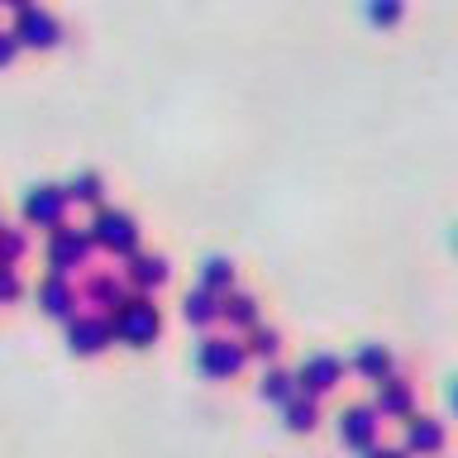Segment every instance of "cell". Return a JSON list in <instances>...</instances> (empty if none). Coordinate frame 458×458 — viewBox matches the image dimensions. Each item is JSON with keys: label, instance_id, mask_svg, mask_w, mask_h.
Segmentation results:
<instances>
[{"label": "cell", "instance_id": "obj_23", "mask_svg": "<svg viewBox=\"0 0 458 458\" xmlns=\"http://www.w3.org/2000/svg\"><path fill=\"white\" fill-rule=\"evenodd\" d=\"M286 425H292V429H310L315 425V406H310V401H306V406L296 401V406L286 411Z\"/></svg>", "mask_w": 458, "mask_h": 458}, {"label": "cell", "instance_id": "obj_18", "mask_svg": "<svg viewBox=\"0 0 458 458\" xmlns=\"http://www.w3.org/2000/svg\"><path fill=\"white\" fill-rule=\"evenodd\" d=\"M372 429H377V420H372L368 411H349V425H339V435L349 439V444H368Z\"/></svg>", "mask_w": 458, "mask_h": 458}, {"label": "cell", "instance_id": "obj_16", "mask_svg": "<svg viewBox=\"0 0 458 458\" xmlns=\"http://www.w3.org/2000/svg\"><path fill=\"white\" fill-rule=\"evenodd\" d=\"M29 253V225H0V267H14Z\"/></svg>", "mask_w": 458, "mask_h": 458}, {"label": "cell", "instance_id": "obj_2", "mask_svg": "<svg viewBox=\"0 0 458 458\" xmlns=\"http://www.w3.org/2000/svg\"><path fill=\"white\" fill-rule=\"evenodd\" d=\"M86 234L100 253H114V258H129L139 253V220L129 210H114V206H96L91 225H86Z\"/></svg>", "mask_w": 458, "mask_h": 458}, {"label": "cell", "instance_id": "obj_14", "mask_svg": "<svg viewBox=\"0 0 458 458\" xmlns=\"http://www.w3.org/2000/svg\"><path fill=\"white\" fill-rule=\"evenodd\" d=\"M200 286H206L210 296L234 292V263H229V258H206V263H200Z\"/></svg>", "mask_w": 458, "mask_h": 458}, {"label": "cell", "instance_id": "obj_8", "mask_svg": "<svg viewBox=\"0 0 458 458\" xmlns=\"http://www.w3.org/2000/svg\"><path fill=\"white\" fill-rule=\"evenodd\" d=\"M67 339H72L77 353H100L114 339V325H110V315H72Z\"/></svg>", "mask_w": 458, "mask_h": 458}, {"label": "cell", "instance_id": "obj_3", "mask_svg": "<svg viewBox=\"0 0 458 458\" xmlns=\"http://www.w3.org/2000/svg\"><path fill=\"white\" fill-rule=\"evenodd\" d=\"M67 206H72V200H67L63 186L38 182V186H29V191H24L20 215H24L29 229H57V225H67Z\"/></svg>", "mask_w": 458, "mask_h": 458}, {"label": "cell", "instance_id": "obj_27", "mask_svg": "<svg viewBox=\"0 0 458 458\" xmlns=\"http://www.w3.org/2000/svg\"><path fill=\"white\" fill-rule=\"evenodd\" d=\"M372 458H401V454H372Z\"/></svg>", "mask_w": 458, "mask_h": 458}, {"label": "cell", "instance_id": "obj_15", "mask_svg": "<svg viewBox=\"0 0 458 458\" xmlns=\"http://www.w3.org/2000/svg\"><path fill=\"white\" fill-rule=\"evenodd\" d=\"M335 382H339V363H335V358H310V363L301 368V386H306V392H329Z\"/></svg>", "mask_w": 458, "mask_h": 458}, {"label": "cell", "instance_id": "obj_25", "mask_svg": "<svg viewBox=\"0 0 458 458\" xmlns=\"http://www.w3.org/2000/svg\"><path fill=\"white\" fill-rule=\"evenodd\" d=\"M358 368L372 372V377H382V372H386V353H377V349H363V353H358Z\"/></svg>", "mask_w": 458, "mask_h": 458}, {"label": "cell", "instance_id": "obj_6", "mask_svg": "<svg viewBox=\"0 0 458 458\" xmlns=\"http://www.w3.org/2000/svg\"><path fill=\"white\" fill-rule=\"evenodd\" d=\"M196 363L206 377H234V372L249 363V349H243L239 339H220V335H206L196 349Z\"/></svg>", "mask_w": 458, "mask_h": 458}, {"label": "cell", "instance_id": "obj_19", "mask_svg": "<svg viewBox=\"0 0 458 458\" xmlns=\"http://www.w3.org/2000/svg\"><path fill=\"white\" fill-rule=\"evenodd\" d=\"M243 349H249L253 358H267V353H277L282 344H277V329H263V325H253L249 329V344H243Z\"/></svg>", "mask_w": 458, "mask_h": 458}, {"label": "cell", "instance_id": "obj_17", "mask_svg": "<svg viewBox=\"0 0 458 458\" xmlns=\"http://www.w3.org/2000/svg\"><path fill=\"white\" fill-rule=\"evenodd\" d=\"M363 14L372 24L392 29V24H401V14H406V0H363Z\"/></svg>", "mask_w": 458, "mask_h": 458}, {"label": "cell", "instance_id": "obj_10", "mask_svg": "<svg viewBox=\"0 0 458 458\" xmlns=\"http://www.w3.org/2000/svg\"><path fill=\"white\" fill-rule=\"evenodd\" d=\"M124 277H114V272H91L86 277V286H81V296L91 301V306H100V310H114L124 301Z\"/></svg>", "mask_w": 458, "mask_h": 458}, {"label": "cell", "instance_id": "obj_22", "mask_svg": "<svg viewBox=\"0 0 458 458\" xmlns=\"http://www.w3.org/2000/svg\"><path fill=\"white\" fill-rule=\"evenodd\" d=\"M20 292H24L20 272H14V267H0V301L10 306V301H20Z\"/></svg>", "mask_w": 458, "mask_h": 458}, {"label": "cell", "instance_id": "obj_26", "mask_svg": "<svg viewBox=\"0 0 458 458\" xmlns=\"http://www.w3.org/2000/svg\"><path fill=\"white\" fill-rule=\"evenodd\" d=\"M0 5H5V10H14V14H20L24 5H34V0H0Z\"/></svg>", "mask_w": 458, "mask_h": 458}, {"label": "cell", "instance_id": "obj_13", "mask_svg": "<svg viewBox=\"0 0 458 458\" xmlns=\"http://www.w3.org/2000/svg\"><path fill=\"white\" fill-rule=\"evenodd\" d=\"M63 191H67L72 206H106V177H100V172H91V167L77 172V177H72Z\"/></svg>", "mask_w": 458, "mask_h": 458}, {"label": "cell", "instance_id": "obj_12", "mask_svg": "<svg viewBox=\"0 0 458 458\" xmlns=\"http://www.w3.org/2000/svg\"><path fill=\"white\" fill-rule=\"evenodd\" d=\"M220 320L229 329H253L258 325V301L249 292H225L220 296Z\"/></svg>", "mask_w": 458, "mask_h": 458}, {"label": "cell", "instance_id": "obj_20", "mask_svg": "<svg viewBox=\"0 0 458 458\" xmlns=\"http://www.w3.org/2000/svg\"><path fill=\"white\" fill-rule=\"evenodd\" d=\"M444 444V429L435 420H420V425H411V449H439Z\"/></svg>", "mask_w": 458, "mask_h": 458}, {"label": "cell", "instance_id": "obj_7", "mask_svg": "<svg viewBox=\"0 0 458 458\" xmlns=\"http://www.w3.org/2000/svg\"><path fill=\"white\" fill-rule=\"evenodd\" d=\"M172 277V267H167V258L163 253H129L124 258V282L129 286H134V292H143V296H148V292H157V286H163Z\"/></svg>", "mask_w": 458, "mask_h": 458}, {"label": "cell", "instance_id": "obj_11", "mask_svg": "<svg viewBox=\"0 0 458 458\" xmlns=\"http://www.w3.org/2000/svg\"><path fill=\"white\" fill-rule=\"evenodd\" d=\"M182 320H186V325H196V329L220 325V296H210L206 286L186 292V301H182Z\"/></svg>", "mask_w": 458, "mask_h": 458}, {"label": "cell", "instance_id": "obj_28", "mask_svg": "<svg viewBox=\"0 0 458 458\" xmlns=\"http://www.w3.org/2000/svg\"><path fill=\"white\" fill-rule=\"evenodd\" d=\"M0 225H5V220H0Z\"/></svg>", "mask_w": 458, "mask_h": 458}, {"label": "cell", "instance_id": "obj_5", "mask_svg": "<svg viewBox=\"0 0 458 458\" xmlns=\"http://www.w3.org/2000/svg\"><path fill=\"white\" fill-rule=\"evenodd\" d=\"M10 29H14V38H20V48H34V53H48V48H57V38H63L57 14L43 10V5H24L14 14Z\"/></svg>", "mask_w": 458, "mask_h": 458}, {"label": "cell", "instance_id": "obj_9", "mask_svg": "<svg viewBox=\"0 0 458 458\" xmlns=\"http://www.w3.org/2000/svg\"><path fill=\"white\" fill-rule=\"evenodd\" d=\"M38 306L48 315H57V320H67V315L77 310V286H72L63 272H53V277L38 282Z\"/></svg>", "mask_w": 458, "mask_h": 458}, {"label": "cell", "instance_id": "obj_21", "mask_svg": "<svg viewBox=\"0 0 458 458\" xmlns=\"http://www.w3.org/2000/svg\"><path fill=\"white\" fill-rule=\"evenodd\" d=\"M292 392H296V386H292V377H286V372H267V377H263V396H267V401H286Z\"/></svg>", "mask_w": 458, "mask_h": 458}, {"label": "cell", "instance_id": "obj_1", "mask_svg": "<svg viewBox=\"0 0 458 458\" xmlns=\"http://www.w3.org/2000/svg\"><path fill=\"white\" fill-rule=\"evenodd\" d=\"M110 325H114V339L134 344V349H148L157 339V329H163V315H157V306L143 292H134L110 310Z\"/></svg>", "mask_w": 458, "mask_h": 458}, {"label": "cell", "instance_id": "obj_4", "mask_svg": "<svg viewBox=\"0 0 458 458\" xmlns=\"http://www.w3.org/2000/svg\"><path fill=\"white\" fill-rule=\"evenodd\" d=\"M96 253V243L86 229H72V225H57L48 229V267L63 272V277H72L77 267H86V258Z\"/></svg>", "mask_w": 458, "mask_h": 458}, {"label": "cell", "instance_id": "obj_24", "mask_svg": "<svg viewBox=\"0 0 458 458\" xmlns=\"http://www.w3.org/2000/svg\"><path fill=\"white\" fill-rule=\"evenodd\" d=\"M14 57H20V38H14V29H0V67H10Z\"/></svg>", "mask_w": 458, "mask_h": 458}]
</instances>
